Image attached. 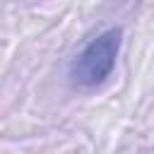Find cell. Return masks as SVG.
Here are the masks:
<instances>
[{
    "instance_id": "1",
    "label": "cell",
    "mask_w": 154,
    "mask_h": 154,
    "mask_svg": "<svg viewBox=\"0 0 154 154\" xmlns=\"http://www.w3.org/2000/svg\"><path fill=\"white\" fill-rule=\"evenodd\" d=\"M123 43V31L118 26H111L94 36L70 63V82L79 89H91L106 82L116 67L118 53Z\"/></svg>"
}]
</instances>
